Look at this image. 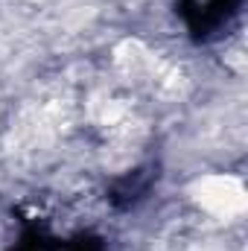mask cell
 Wrapping results in <instances>:
<instances>
[{
    "label": "cell",
    "mask_w": 248,
    "mask_h": 251,
    "mask_svg": "<svg viewBox=\"0 0 248 251\" xmlns=\"http://www.w3.org/2000/svg\"><path fill=\"white\" fill-rule=\"evenodd\" d=\"M196 201L213 216H234L246 207V190L231 176H207L196 187Z\"/></svg>",
    "instance_id": "1"
}]
</instances>
